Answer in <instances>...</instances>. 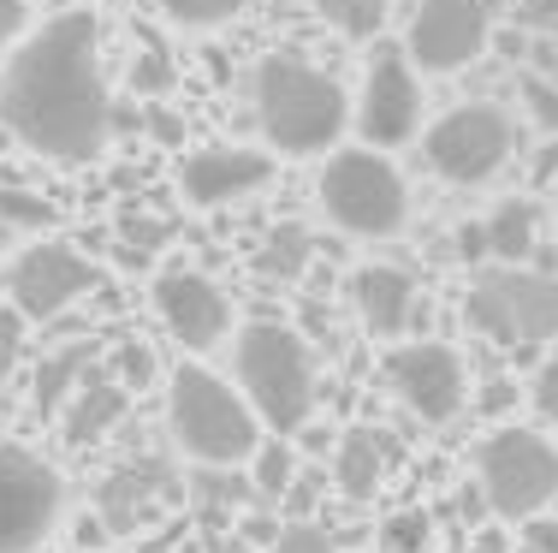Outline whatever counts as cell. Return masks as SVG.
<instances>
[{"mask_svg":"<svg viewBox=\"0 0 558 553\" xmlns=\"http://www.w3.org/2000/svg\"><path fill=\"white\" fill-rule=\"evenodd\" d=\"M351 304L375 339H398L416 322V280L392 262H368V268L351 274Z\"/></svg>","mask_w":558,"mask_h":553,"instance_id":"obj_17","label":"cell"},{"mask_svg":"<svg viewBox=\"0 0 558 553\" xmlns=\"http://www.w3.org/2000/svg\"><path fill=\"white\" fill-rule=\"evenodd\" d=\"M475 334H487L505 351H529L558 339V274L523 268V262H499V268L475 274L470 298H463Z\"/></svg>","mask_w":558,"mask_h":553,"instance_id":"obj_5","label":"cell"},{"mask_svg":"<svg viewBox=\"0 0 558 553\" xmlns=\"http://www.w3.org/2000/svg\"><path fill=\"white\" fill-rule=\"evenodd\" d=\"M558 173V137H547L541 143V161H535V184H547Z\"/></svg>","mask_w":558,"mask_h":553,"instance_id":"obj_40","label":"cell"},{"mask_svg":"<svg viewBox=\"0 0 558 553\" xmlns=\"http://www.w3.org/2000/svg\"><path fill=\"white\" fill-rule=\"evenodd\" d=\"M380 542H387V553H422L428 548V518H422V512H404V518H392L387 530H380Z\"/></svg>","mask_w":558,"mask_h":553,"instance_id":"obj_33","label":"cell"},{"mask_svg":"<svg viewBox=\"0 0 558 553\" xmlns=\"http://www.w3.org/2000/svg\"><path fill=\"white\" fill-rule=\"evenodd\" d=\"M256 120L279 155H322L351 125V96L339 89V77L274 48L256 65Z\"/></svg>","mask_w":558,"mask_h":553,"instance_id":"obj_2","label":"cell"},{"mask_svg":"<svg viewBox=\"0 0 558 553\" xmlns=\"http://www.w3.org/2000/svg\"><path fill=\"white\" fill-rule=\"evenodd\" d=\"M0 220L24 232H43V227H54V203L36 191H19V184H0Z\"/></svg>","mask_w":558,"mask_h":553,"instance_id":"obj_26","label":"cell"},{"mask_svg":"<svg viewBox=\"0 0 558 553\" xmlns=\"http://www.w3.org/2000/svg\"><path fill=\"white\" fill-rule=\"evenodd\" d=\"M119 239H125V256H131V262H143L149 250H161V244L172 239V220H155V215H125Z\"/></svg>","mask_w":558,"mask_h":553,"instance_id":"obj_30","label":"cell"},{"mask_svg":"<svg viewBox=\"0 0 558 553\" xmlns=\"http://www.w3.org/2000/svg\"><path fill=\"white\" fill-rule=\"evenodd\" d=\"M155 315L184 351H215L232 334V298L203 268H167L155 274Z\"/></svg>","mask_w":558,"mask_h":553,"instance_id":"obj_14","label":"cell"},{"mask_svg":"<svg viewBox=\"0 0 558 553\" xmlns=\"http://www.w3.org/2000/svg\"><path fill=\"white\" fill-rule=\"evenodd\" d=\"M65 512V482L43 453L0 441V553H31L54 536Z\"/></svg>","mask_w":558,"mask_h":553,"instance_id":"obj_9","label":"cell"},{"mask_svg":"<svg viewBox=\"0 0 558 553\" xmlns=\"http://www.w3.org/2000/svg\"><path fill=\"white\" fill-rule=\"evenodd\" d=\"M517 553H558V518H547V512H541V518H529Z\"/></svg>","mask_w":558,"mask_h":553,"instance_id":"obj_37","label":"cell"},{"mask_svg":"<svg viewBox=\"0 0 558 553\" xmlns=\"http://www.w3.org/2000/svg\"><path fill=\"white\" fill-rule=\"evenodd\" d=\"M191 494L203 500V518L220 524L226 512H238V500H250V477H232V470H220V465H203L196 482H191Z\"/></svg>","mask_w":558,"mask_h":553,"instance_id":"obj_25","label":"cell"},{"mask_svg":"<svg viewBox=\"0 0 558 553\" xmlns=\"http://www.w3.org/2000/svg\"><path fill=\"white\" fill-rule=\"evenodd\" d=\"M310 256H315L310 227H303V220H279L268 239L256 244V274H262V280L286 286V280H298V274L310 268Z\"/></svg>","mask_w":558,"mask_h":553,"instance_id":"obj_22","label":"cell"},{"mask_svg":"<svg viewBox=\"0 0 558 553\" xmlns=\"http://www.w3.org/2000/svg\"><path fill=\"white\" fill-rule=\"evenodd\" d=\"M511 149H517V125L494 101H463V108L440 113L428 125V137H422L428 167L451 184H487L511 161Z\"/></svg>","mask_w":558,"mask_h":553,"instance_id":"obj_8","label":"cell"},{"mask_svg":"<svg viewBox=\"0 0 558 553\" xmlns=\"http://www.w3.org/2000/svg\"><path fill=\"white\" fill-rule=\"evenodd\" d=\"M19 351H24V315L19 310H0V381L19 369Z\"/></svg>","mask_w":558,"mask_h":553,"instance_id":"obj_36","label":"cell"},{"mask_svg":"<svg viewBox=\"0 0 558 553\" xmlns=\"http://www.w3.org/2000/svg\"><path fill=\"white\" fill-rule=\"evenodd\" d=\"M487 0H416L404 31V55L422 72H458L487 48Z\"/></svg>","mask_w":558,"mask_h":553,"instance_id":"obj_12","label":"cell"},{"mask_svg":"<svg viewBox=\"0 0 558 553\" xmlns=\"http://www.w3.org/2000/svg\"><path fill=\"white\" fill-rule=\"evenodd\" d=\"M143 125H149V137L161 143V149H184V120L167 108L161 96H155V101H143Z\"/></svg>","mask_w":558,"mask_h":553,"instance_id":"obj_34","label":"cell"},{"mask_svg":"<svg viewBox=\"0 0 558 553\" xmlns=\"http://www.w3.org/2000/svg\"><path fill=\"white\" fill-rule=\"evenodd\" d=\"M89 358H96L89 346H60V351H48L43 369H36V381H31V405H36V411H43V417H60L65 399L84 387Z\"/></svg>","mask_w":558,"mask_h":553,"instance_id":"obj_20","label":"cell"},{"mask_svg":"<svg viewBox=\"0 0 558 553\" xmlns=\"http://www.w3.org/2000/svg\"><path fill=\"white\" fill-rule=\"evenodd\" d=\"M523 19H529V24H558V0H529Z\"/></svg>","mask_w":558,"mask_h":553,"instance_id":"obj_43","label":"cell"},{"mask_svg":"<svg viewBox=\"0 0 558 553\" xmlns=\"http://www.w3.org/2000/svg\"><path fill=\"white\" fill-rule=\"evenodd\" d=\"M101 286V268L84 256V250L60 244V239H43L31 250H19V262L7 268V292H12V310L24 322H54L60 310H72L84 292Z\"/></svg>","mask_w":558,"mask_h":553,"instance_id":"obj_10","label":"cell"},{"mask_svg":"<svg viewBox=\"0 0 558 553\" xmlns=\"http://www.w3.org/2000/svg\"><path fill=\"white\" fill-rule=\"evenodd\" d=\"M155 7H161L172 24H184V31H215V24L244 12V0H155Z\"/></svg>","mask_w":558,"mask_h":553,"instance_id":"obj_27","label":"cell"},{"mask_svg":"<svg viewBox=\"0 0 558 553\" xmlns=\"http://www.w3.org/2000/svg\"><path fill=\"white\" fill-rule=\"evenodd\" d=\"M458 256L463 262H482L487 256V227H482V220H463V227H458Z\"/></svg>","mask_w":558,"mask_h":553,"instance_id":"obj_38","label":"cell"},{"mask_svg":"<svg viewBox=\"0 0 558 553\" xmlns=\"http://www.w3.org/2000/svg\"><path fill=\"white\" fill-rule=\"evenodd\" d=\"M482 500L505 524H529L558 500V446L535 429H494L475 453Z\"/></svg>","mask_w":558,"mask_h":553,"instance_id":"obj_7","label":"cell"},{"mask_svg":"<svg viewBox=\"0 0 558 553\" xmlns=\"http://www.w3.org/2000/svg\"><path fill=\"white\" fill-rule=\"evenodd\" d=\"M0 125L48 161L84 167L113 137V96L96 60V12H60L0 77Z\"/></svg>","mask_w":558,"mask_h":553,"instance_id":"obj_1","label":"cell"},{"mask_svg":"<svg viewBox=\"0 0 558 553\" xmlns=\"http://www.w3.org/2000/svg\"><path fill=\"white\" fill-rule=\"evenodd\" d=\"M268 553H339V542L322 530V524L291 518V524H279V536H274V548H268Z\"/></svg>","mask_w":558,"mask_h":553,"instance_id":"obj_29","label":"cell"},{"mask_svg":"<svg viewBox=\"0 0 558 553\" xmlns=\"http://www.w3.org/2000/svg\"><path fill=\"white\" fill-rule=\"evenodd\" d=\"M113 381L119 387H149L155 381V351L137 346V339H125V346L113 351Z\"/></svg>","mask_w":558,"mask_h":553,"instance_id":"obj_32","label":"cell"},{"mask_svg":"<svg viewBox=\"0 0 558 553\" xmlns=\"http://www.w3.org/2000/svg\"><path fill=\"white\" fill-rule=\"evenodd\" d=\"M167 429L196 465H220V470H238L250 465V453L262 446V423L250 411V399L220 381L215 369L203 363H179L167 381Z\"/></svg>","mask_w":558,"mask_h":553,"instance_id":"obj_3","label":"cell"},{"mask_svg":"<svg viewBox=\"0 0 558 553\" xmlns=\"http://www.w3.org/2000/svg\"><path fill=\"white\" fill-rule=\"evenodd\" d=\"M101 553H108V548H101Z\"/></svg>","mask_w":558,"mask_h":553,"instance_id":"obj_45","label":"cell"},{"mask_svg":"<svg viewBox=\"0 0 558 553\" xmlns=\"http://www.w3.org/2000/svg\"><path fill=\"white\" fill-rule=\"evenodd\" d=\"M268 179H274V155L244 149V143H208V149H191L179 161V191L191 208H226L238 196L262 191Z\"/></svg>","mask_w":558,"mask_h":553,"instance_id":"obj_15","label":"cell"},{"mask_svg":"<svg viewBox=\"0 0 558 553\" xmlns=\"http://www.w3.org/2000/svg\"><path fill=\"white\" fill-rule=\"evenodd\" d=\"M125 405H131V387H119L113 375H96V369H89L84 387H77L72 399H65V411H60L65 446H96L108 429L125 423Z\"/></svg>","mask_w":558,"mask_h":553,"instance_id":"obj_19","label":"cell"},{"mask_svg":"<svg viewBox=\"0 0 558 553\" xmlns=\"http://www.w3.org/2000/svg\"><path fill=\"white\" fill-rule=\"evenodd\" d=\"M226 553H250V548H244V542H238V548H226Z\"/></svg>","mask_w":558,"mask_h":553,"instance_id":"obj_44","label":"cell"},{"mask_svg":"<svg viewBox=\"0 0 558 553\" xmlns=\"http://www.w3.org/2000/svg\"><path fill=\"white\" fill-rule=\"evenodd\" d=\"M387 387L422 417V423H451V417L463 411L470 381H463V358L451 346H440V339H416V346H392L387 351Z\"/></svg>","mask_w":558,"mask_h":553,"instance_id":"obj_13","label":"cell"},{"mask_svg":"<svg viewBox=\"0 0 558 553\" xmlns=\"http://www.w3.org/2000/svg\"><path fill=\"white\" fill-rule=\"evenodd\" d=\"M392 465H398V441L375 423L344 429L339 446H333V482H339L344 500H375L380 489H387Z\"/></svg>","mask_w":558,"mask_h":553,"instance_id":"obj_18","label":"cell"},{"mask_svg":"<svg viewBox=\"0 0 558 553\" xmlns=\"http://www.w3.org/2000/svg\"><path fill=\"white\" fill-rule=\"evenodd\" d=\"M244 477H250V494L256 500H286L291 482H298V446H291V434H262Z\"/></svg>","mask_w":558,"mask_h":553,"instance_id":"obj_23","label":"cell"},{"mask_svg":"<svg viewBox=\"0 0 558 553\" xmlns=\"http://www.w3.org/2000/svg\"><path fill=\"white\" fill-rule=\"evenodd\" d=\"M322 7V19L333 24L339 36H351V43H368V36H380V24H387V7L392 0H315Z\"/></svg>","mask_w":558,"mask_h":553,"instance_id":"obj_24","label":"cell"},{"mask_svg":"<svg viewBox=\"0 0 558 553\" xmlns=\"http://www.w3.org/2000/svg\"><path fill=\"white\" fill-rule=\"evenodd\" d=\"M315 196H322L327 220L351 239H392L410 215V191L398 179V167L368 143L363 149H339L327 161L322 184H315Z\"/></svg>","mask_w":558,"mask_h":553,"instance_id":"obj_6","label":"cell"},{"mask_svg":"<svg viewBox=\"0 0 558 553\" xmlns=\"http://www.w3.org/2000/svg\"><path fill=\"white\" fill-rule=\"evenodd\" d=\"M244 536H250V542H262V548H274L279 524H274V518H244Z\"/></svg>","mask_w":558,"mask_h":553,"instance_id":"obj_41","label":"cell"},{"mask_svg":"<svg viewBox=\"0 0 558 553\" xmlns=\"http://www.w3.org/2000/svg\"><path fill=\"white\" fill-rule=\"evenodd\" d=\"M511 399H517V387H511V381H494V387L482 393V405H487V411H505Z\"/></svg>","mask_w":558,"mask_h":553,"instance_id":"obj_42","label":"cell"},{"mask_svg":"<svg viewBox=\"0 0 558 553\" xmlns=\"http://www.w3.org/2000/svg\"><path fill=\"white\" fill-rule=\"evenodd\" d=\"M351 120H356V131H363L368 149H398V143L416 137V125H422V84H416V72H410L404 48H375Z\"/></svg>","mask_w":558,"mask_h":553,"instance_id":"obj_11","label":"cell"},{"mask_svg":"<svg viewBox=\"0 0 558 553\" xmlns=\"http://www.w3.org/2000/svg\"><path fill=\"white\" fill-rule=\"evenodd\" d=\"M179 494V477H172L167 458H131V465H119L108 482H101V524H108V536H137L149 530L155 518L167 512V500Z\"/></svg>","mask_w":558,"mask_h":553,"instance_id":"obj_16","label":"cell"},{"mask_svg":"<svg viewBox=\"0 0 558 553\" xmlns=\"http://www.w3.org/2000/svg\"><path fill=\"white\" fill-rule=\"evenodd\" d=\"M529 399H535L541 423L558 429V358H547V363L535 369V387H529Z\"/></svg>","mask_w":558,"mask_h":553,"instance_id":"obj_35","label":"cell"},{"mask_svg":"<svg viewBox=\"0 0 558 553\" xmlns=\"http://www.w3.org/2000/svg\"><path fill=\"white\" fill-rule=\"evenodd\" d=\"M172 77H179V72H172L167 48L161 43H143V55L131 60V89H137L143 101H155V96H167V89H172Z\"/></svg>","mask_w":558,"mask_h":553,"instance_id":"obj_28","label":"cell"},{"mask_svg":"<svg viewBox=\"0 0 558 553\" xmlns=\"http://www.w3.org/2000/svg\"><path fill=\"white\" fill-rule=\"evenodd\" d=\"M24 19H31V7H24V0H0V48L24 31Z\"/></svg>","mask_w":558,"mask_h":553,"instance_id":"obj_39","label":"cell"},{"mask_svg":"<svg viewBox=\"0 0 558 553\" xmlns=\"http://www.w3.org/2000/svg\"><path fill=\"white\" fill-rule=\"evenodd\" d=\"M232 375L238 393L250 399L262 429L298 434L315 411V358L303 346V334H291L286 322H250L232 346Z\"/></svg>","mask_w":558,"mask_h":553,"instance_id":"obj_4","label":"cell"},{"mask_svg":"<svg viewBox=\"0 0 558 553\" xmlns=\"http://www.w3.org/2000/svg\"><path fill=\"white\" fill-rule=\"evenodd\" d=\"M482 227H487V256L494 262H523L529 250H535L541 208H535V196H505Z\"/></svg>","mask_w":558,"mask_h":553,"instance_id":"obj_21","label":"cell"},{"mask_svg":"<svg viewBox=\"0 0 558 553\" xmlns=\"http://www.w3.org/2000/svg\"><path fill=\"white\" fill-rule=\"evenodd\" d=\"M517 96H523V101H529V113H535V120L558 137V84H553V77L523 72V77H517Z\"/></svg>","mask_w":558,"mask_h":553,"instance_id":"obj_31","label":"cell"}]
</instances>
